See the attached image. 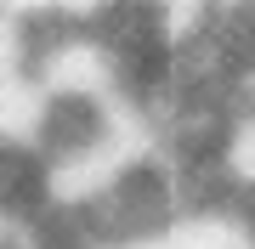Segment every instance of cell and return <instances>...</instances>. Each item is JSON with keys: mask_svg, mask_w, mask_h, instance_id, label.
<instances>
[{"mask_svg": "<svg viewBox=\"0 0 255 249\" xmlns=\"http://www.w3.org/2000/svg\"><path fill=\"white\" fill-rule=\"evenodd\" d=\"M250 221H255V210H250Z\"/></svg>", "mask_w": 255, "mask_h": 249, "instance_id": "cell-1", "label": "cell"}]
</instances>
